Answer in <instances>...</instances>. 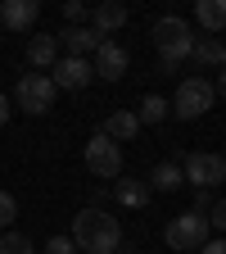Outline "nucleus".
I'll use <instances>...</instances> for the list:
<instances>
[{
    "label": "nucleus",
    "instance_id": "1",
    "mask_svg": "<svg viewBox=\"0 0 226 254\" xmlns=\"http://www.w3.org/2000/svg\"><path fill=\"white\" fill-rule=\"evenodd\" d=\"M73 245L82 254H118L122 245V222L109 213V209H82L73 218Z\"/></svg>",
    "mask_w": 226,
    "mask_h": 254
},
{
    "label": "nucleus",
    "instance_id": "2",
    "mask_svg": "<svg viewBox=\"0 0 226 254\" xmlns=\"http://www.w3.org/2000/svg\"><path fill=\"white\" fill-rule=\"evenodd\" d=\"M154 50H158V68L163 73H177L181 64L190 59V50H195V27H190L181 14H163L154 23Z\"/></svg>",
    "mask_w": 226,
    "mask_h": 254
},
{
    "label": "nucleus",
    "instance_id": "3",
    "mask_svg": "<svg viewBox=\"0 0 226 254\" xmlns=\"http://www.w3.org/2000/svg\"><path fill=\"white\" fill-rule=\"evenodd\" d=\"M213 100H217V91H213V82L208 77H185L181 86H177V95H172V114L177 118H204L208 109H213Z\"/></svg>",
    "mask_w": 226,
    "mask_h": 254
},
{
    "label": "nucleus",
    "instance_id": "4",
    "mask_svg": "<svg viewBox=\"0 0 226 254\" xmlns=\"http://www.w3.org/2000/svg\"><path fill=\"white\" fill-rule=\"evenodd\" d=\"M54 82H50V73H23L18 77V86H14V100H18V109H27L32 118L37 114H50L54 109Z\"/></svg>",
    "mask_w": 226,
    "mask_h": 254
},
{
    "label": "nucleus",
    "instance_id": "5",
    "mask_svg": "<svg viewBox=\"0 0 226 254\" xmlns=\"http://www.w3.org/2000/svg\"><path fill=\"white\" fill-rule=\"evenodd\" d=\"M208 218L204 213H195V209H185V213H177L172 222H168V232H163V241L172 245V250H204V241H208Z\"/></svg>",
    "mask_w": 226,
    "mask_h": 254
},
{
    "label": "nucleus",
    "instance_id": "6",
    "mask_svg": "<svg viewBox=\"0 0 226 254\" xmlns=\"http://www.w3.org/2000/svg\"><path fill=\"white\" fill-rule=\"evenodd\" d=\"M86 168L100 177V182H118V177H122V145L109 141L104 132H95V136L86 141Z\"/></svg>",
    "mask_w": 226,
    "mask_h": 254
},
{
    "label": "nucleus",
    "instance_id": "7",
    "mask_svg": "<svg viewBox=\"0 0 226 254\" xmlns=\"http://www.w3.org/2000/svg\"><path fill=\"white\" fill-rule=\"evenodd\" d=\"M181 173L195 190H213L217 182H226V159L213 154V150H195V154L181 159Z\"/></svg>",
    "mask_w": 226,
    "mask_h": 254
},
{
    "label": "nucleus",
    "instance_id": "8",
    "mask_svg": "<svg viewBox=\"0 0 226 254\" xmlns=\"http://www.w3.org/2000/svg\"><path fill=\"white\" fill-rule=\"evenodd\" d=\"M50 82H54V91H86L95 82V68H90V59L59 55V64L50 68Z\"/></svg>",
    "mask_w": 226,
    "mask_h": 254
},
{
    "label": "nucleus",
    "instance_id": "9",
    "mask_svg": "<svg viewBox=\"0 0 226 254\" xmlns=\"http://www.w3.org/2000/svg\"><path fill=\"white\" fill-rule=\"evenodd\" d=\"M127 64H132V55H127L118 41H100V50H95V59H90V68H95V77L118 82V77L127 73Z\"/></svg>",
    "mask_w": 226,
    "mask_h": 254
},
{
    "label": "nucleus",
    "instance_id": "10",
    "mask_svg": "<svg viewBox=\"0 0 226 254\" xmlns=\"http://www.w3.org/2000/svg\"><path fill=\"white\" fill-rule=\"evenodd\" d=\"M41 18V5L37 0H0V27L9 32H32Z\"/></svg>",
    "mask_w": 226,
    "mask_h": 254
},
{
    "label": "nucleus",
    "instance_id": "11",
    "mask_svg": "<svg viewBox=\"0 0 226 254\" xmlns=\"http://www.w3.org/2000/svg\"><path fill=\"white\" fill-rule=\"evenodd\" d=\"M27 64H32L37 73L54 68V64H59V37H50V32H37V37L27 41Z\"/></svg>",
    "mask_w": 226,
    "mask_h": 254
},
{
    "label": "nucleus",
    "instance_id": "12",
    "mask_svg": "<svg viewBox=\"0 0 226 254\" xmlns=\"http://www.w3.org/2000/svg\"><path fill=\"white\" fill-rule=\"evenodd\" d=\"M149 182L145 177H122V182H113V200L122 204V209H145L149 204Z\"/></svg>",
    "mask_w": 226,
    "mask_h": 254
},
{
    "label": "nucleus",
    "instance_id": "13",
    "mask_svg": "<svg viewBox=\"0 0 226 254\" xmlns=\"http://www.w3.org/2000/svg\"><path fill=\"white\" fill-rule=\"evenodd\" d=\"M59 41L63 46H68V55L73 59H86V55H95V50H100V32H95V27H68V32H59Z\"/></svg>",
    "mask_w": 226,
    "mask_h": 254
},
{
    "label": "nucleus",
    "instance_id": "14",
    "mask_svg": "<svg viewBox=\"0 0 226 254\" xmlns=\"http://www.w3.org/2000/svg\"><path fill=\"white\" fill-rule=\"evenodd\" d=\"M181 182H185L181 159H163V164H154V173H149V190H163V195L181 190Z\"/></svg>",
    "mask_w": 226,
    "mask_h": 254
},
{
    "label": "nucleus",
    "instance_id": "15",
    "mask_svg": "<svg viewBox=\"0 0 226 254\" xmlns=\"http://www.w3.org/2000/svg\"><path fill=\"white\" fill-rule=\"evenodd\" d=\"M127 23V5H118V0H104L100 9H90V27L100 32V37L109 41V32H118Z\"/></svg>",
    "mask_w": 226,
    "mask_h": 254
},
{
    "label": "nucleus",
    "instance_id": "16",
    "mask_svg": "<svg viewBox=\"0 0 226 254\" xmlns=\"http://www.w3.org/2000/svg\"><path fill=\"white\" fill-rule=\"evenodd\" d=\"M100 132H104L109 141H132V136L140 132V118H136V109H118V114H109V118H104Z\"/></svg>",
    "mask_w": 226,
    "mask_h": 254
},
{
    "label": "nucleus",
    "instance_id": "17",
    "mask_svg": "<svg viewBox=\"0 0 226 254\" xmlns=\"http://www.w3.org/2000/svg\"><path fill=\"white\" fill-rule=\"evenodd\" d=\"M190 59L195 64H204V68H226V46L217 41V37H195V50H190Z\"/></svg>",
    "mask_w": 226,
    "mask_h": 254
},
{
    "label": "nucleus",
    "instance_id": "18",
    "mask_svg": "<svg viewBox=\"0 0 226 254\" xmlns=\"http://www.w3.org/2000/svg\"><path fill=\"white\" fill-rule=\"evenodd\" d=\"M195 18H199V23L208 27V37H217V32L226 27V0H199Z\"/></svg>",
    "mask_w": 226,
    "mask_h": 254
},
{
    "label": "nucleus",
    "instance_id": "19",
    "mask_svg": "<svg viewBox=\"0 0 226 254\" xmlns=\"http://www.w3.org/2000/svg\"><path fill=\"white\" fill-rule=\"evenodd\" d=\"M168 114H172V105L163 100V95H145L140 109H136V118H140V123H163Z\"/></svg>",
    "mask_w": 226,
    "mask_h": 254
},
{
    "label": "nucleus",
    "instance_id": "20",
    "mask_svg": "<svg viewBox=\"0 0 226 254\" xmlns=\"http://www.w3.org/2000/svg\"><path fill=\"white\" fill-rule=\"evenodd\" d=\"M0 254H37L23 232H0Z\"/></svg>",
    "mask_w": 226,
    "mask_h": 254
},
{
    "label": "nucleus",
    "instance_id": "21",
    "mask_svg": "<svg viewBox=\"0 0 226 254\" xmlns=\"http://www.w3.org/2000/svg\"><path fill=\"white\" fill-rule=\"evenodd\" d=\"M14 218H18V200L9 195V190H0V232H5Z\"/></svg>",
    "mask_w": 226,
    "mask_h": 254
},
{
    "label": "nucleus",
    "instance_id": "22",
    "mask_svg": "<svg viewBox=\"0 0 226 254\" xmlns=\"http://www.w3.org/2000/svg\"><path fill=\"white\" fill-rule=\"evenodd\" d=\"M63 18H68V27H82L90 14H86V5H82V0H68V5H63Z\"/></svg>",
    "mask_w": 226,
    "mask_h": 254
},
{
    "label": "nucleus",
    "instance_id": "23",
    "mask_svg": "<svg viewBox=\"0 0 226 254\" xmlns=\"http://www.w3.org/2000/svg\"><path fill=\"white\" fill-rule=\"evenodd\" d=\"M45 254H77V245H73V236H54V241H45Z\"/></svg>",
    "mask_w": 226,
    "mask_h": 254
},
{
    "label": "nucleus",
    "instance_id": "24",
    "mask_svg": "<svg viewBox=\"0 0 226 254\" xmlns=\"http://www.w3.org/2000/svg\"><path fill=\"white\" fill-rule=\"evenodd\" d=\"M208 227H217V232H226V195L213 204V213H208Z\"/></svg>",
    "mask_w": 226,
    "mask_h": 254
},
{
    "label": "nucleus",
    "instance_id": "25",
    "mask_svg": "<svg viewBox=\"0 0 226 254\" xmlns=\"http://www.w3.org/2000/svg\"><path fill=\"white\" fill-rule=\"evenodd\" d=\"M199 254H226V236H222V241H204Z\"/></svg>",
    "mask_w": 226,
    "mask_h": 254
},
{
    "label": "nucleus",
    "instance_id": "26",
    "mask_svg": "<svg viewBox=\"0 0 226 254\" xmlns=\"http://www.w3.org/2000/svg\"><path fill=\"white\" fill-rule=\"evenodd\" d=\"M213 91H217L222 100H226V68H217V82H213Z\"/></svg>",
    "mask_w": 226,
    "mask_h": 254
},
{
    "label": "nucleus",
    "instance_id": "27",
    "mask_svg": "<svg viewBox=\"0 0 226 254\" xmlns=\"http://www.w3.org/2000/svg\"><path fill=\"white\" fill-rule=\"evenodd\" d=\"M5 123H9V100L0 95V127H5Z\"/></svg>",
    "mask_w": 226,
    "mask_h": 254
}]
</instances>
